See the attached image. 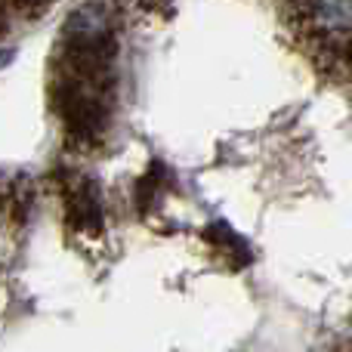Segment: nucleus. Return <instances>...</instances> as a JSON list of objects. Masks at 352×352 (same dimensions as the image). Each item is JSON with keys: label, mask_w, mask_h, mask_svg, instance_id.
<instances>
[{"label": "nucleus", "mask_w": 352, "mask_h": 352, "mask_svg": "<svg viewBox=\"0 0 352 352\" xmlns=\"http://www.w3.org/2000/svg\"><path fill=\"white\" fill-rule=\"evenodd\" d=\"M16 6H43V3H50V0H12Z\"/></svg>", "instance_id": "f03ea898"}, {"label": "nucleus", "mask_w": 352, "mask_h": 352, "mask_svg": "<svg viewBox=\"0 0 352 352\" xmlns=\"http://www.w3.org/2000/svg\"><path fill=\"white\" fill-rule=\"evenodd\" d=\"M68 219L84 232H99L102 229V207H99V195L90 182L74 188L68 195Z\"/></svg>", "instance_id": "f257e3e1"}]
</instances>
